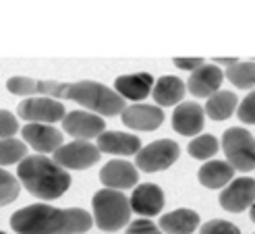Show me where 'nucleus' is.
<instances>
[{"instance_id":"obj_22","label":"nucleus","mask_w":255,"mask_h":234,"mask_svg":"<svg viewBox=\"0 0 255 234\" xmlns=\"http://www.w3.org/2000/svg\"><path fill=\"white\" fill-rule=\"evenodd\" d=\"M239 106V100L233 92H216L212 98H208V104H206V112L212 120L220 122V120H226Z\"/></svg>"},{"instance_id":"obj_12","label":"nucleus","mask_w":255,"mask_h":234,"mask_svg":"<svg viewBox=\"0 0 255 234\" xmlns=\"http://www.w3.org/2000/svg\"><path fill=\"white\" fill-rule=\"evenodd\" d=\"M21 135L25 143H29L40 153H54L62 145V133L52 124H25L21 128Z\"/></svg>"},{"instance_id":"obj_27","label":"nucleus","mask_w":255,"mask_h":234,"mask_svg":"<svg viewBox=\"0 0 255 234\" xmlns=\"http://www.w3.org/2000/svg\"><path fill=\"white\" fill-rule=\"evenodd\" d=\"M6 89L15 96H27V98L40 96L37 79H29V77H10L6 81Z\"/></svg>"},{"instance_id":"obj_28","label":"nucleus","mask_w":255,"mask_h":234,"mask_svg":"<svg viewBox=\"0 0 255 234\" xmlns=\"http://www.w3.org/2000/svg\"><path fill=\"white\" fill-rule=\"evenodd\" d=\"M201 234H241V230L226 220H210L201 226Z\"/></svg>"},{"instance_id":"obj_17","label":"nucleus","mask_w":255,"mask_h":234,"mask_svg":"<svg viewBox=\"0 0 255 234\" xmlns=\"http://www.w3.org/2000/svg\"><path fill=\"white\" fill-rule=\"evenodd\" d=\"M154 89V77L149 73H135V75H121L114 81V92L123 100L141 102Z\"/></svg>"},{"instance_id":"obj_15","label":"nucleus","mask_w":255,"mask_h":234,"mask_svg":"<svg viewBox=\"0 0 255 234\" xmlns=\"http://www.w3.org/2000/svg\"><path fill=\"white\" fill-rule=\"evenodd\" d=\"M222 79H224V73L216 64H203V67L191 73L187 81V89L195 98H212L216 92H220Z\"/></svg>"},{"instance_id":"obj_24","label":"nucleus","mask_w":255,"mask_h":234,"mask_svg":"<svg viewBox=\"0 0 255 234\" xmlns=\"http://www.w3.org/2000/svg\"><path fill=\"white\" fill-rule=\"evenodd\" d=\"M27 158V145L21 139H0V166H8V164H21Z\"/></svg>"},{"instance_id":"obj_35","label":"nucleus","mask_w":255,"mask_h":234,"mask_svg":"<svg viewBox=\"0 0 255 234\" xmlns=\"http://www.w3.org/2000/svg\"><path fill=\"white\" fill-rule=\"evenodd\" d=\"M0 234H6V232H2V230H0Z\"/></svg>"},{"instance_id":"obj_31","label":"nucleus","mask_w":255,"mask_h":234,"mask_svg":"<svg viewBox=\"0 0 255 234\" xmlns=\"http://www.w3.org/2000/svg\"><path fill=\"white\" fill-rule=\"evenodd\" d=\"M127 234H162V230L151 220H135L127 228Z\"/></svg>"},{"instance_id":"obj_14","label":"nucleus","mask_w":255,"mask_h":234,"mask_svg":"<svg viewBox=\"0 0 255 234\" xmlns=\"http://www.w3.org/2000/svg\"><path fill=\"white\" fill-rule=\"evenodd\" d=\"M131 212L143 216V218H154L162 212L164 207V193L158 185H139L133 189V195H131Z\"/></svg>"},{"instance_id":"obj_4","label":"nucleus","mask_w":255,"mask_h":234,"mask_svg":"<svg viewBox=\"0 0 255 234\" xmlns=\"http://www.w3.org/2000/svg\"><path fill=\"white\" fill-rule=\"evenodd\" d=\"M94 220L96 226L104 232H117L125 226H129L131 220V203L127 195L114 189H100L94 199Z\"/></svg>"},{"instance_id":"obj_32","label":"nucleus","mask_w":255,"mask_h":234,"mask_svg":"<svg viewBox=\"0 0 255 234\" xmlns=\"http://www.w3.org/2000/svg\"><path fill=\"white\" fill-rule=\"evenodd\" d=\"M174 64L183 71H197L206 62H203V58H174Z\"/></svg>"},{"instance_id":"obj_1","label":"nucleus","mask_w":255,"mask_h":234,"mask_svg":"<svg viewBox=\"0 0 255 234\" xmlns=\"http://www.w3.org/2000/svg\"><path fill=\"white\" fill-rule=\"evenodd\" d=\"M92 224L94 220L85 210H58L46 203L23 207L10 218V228L17 234H83Z\"/></svg>"},{"instance_id":"obj_34","label":"nucleus","mask_w":255,"mask_h":234,"mask_svg":"<svg viewBox=\"0 0 255 234\" xmlns=\"http://www.w3.org/2000/svg\"><path fill=\"white\" fill-rule=\"evenodd\" d=\"M249 216H251V220H253V224H255V203L249 207Z\"/></svg>"},{"instance_id":"obj_5","label":"nucleus","mask_w":255,"mask_h":234,"mask_svg":"<svg viewBox=\"0 0 255 234\" xmlns=\"http://www.w3.org/2000/svg\"><path fill=\"white\" fill-rule=\"evenodd\" d=\"M222 149L226 162L235 168V172L255 170V139L243 126H233L222 135Z\"/></svg>"},{"instance_id":"obj_6","label":"nucleus","mask_w":255,"mask_h":234,"mask_svg":"<svg viewBox=\"0 0 255 234\" xmlns=\"http://www.w3.org/2000/svg\"><path fill=\"white\" fill-rule=\"evenodd\" d=\"M178 153H181L178 143L170 139H160L139 149V153L135 155V168L143 172L166 170V168H170L178 160Z\"/></svg>"},{"instance_id":"obj_3","label":"nucleus","mask_w":255,"mask_h":234,"mask_svg":"<svg viewBox=\"0 0 255 234\" xmlns=\"http://www.w3.org/2000/svg\"><path fill=\"white\" fill-rule=\"evenodd\" d=\"M65 100H73L81 104L85 110L98 116H117L125 112V100L114 92V89L106 87L104 83L98 81H77L69 83Z\"/></svg>"},{"instance_id":"obj_21","label":"nucleus","mask_w":255,"mask_h":234,"mask_svg":"<svg viewBox=\"0 0 255 234\" xmlns=\"http://www.w3.org/2000/svg\"><path fill=\"white\" fill-rule=\"evenodd\" d=\"M199 226V214L193 210H174L164 214L160 220V230L166 234H191Z\"/></svg>"},{"instance_id":"obj_25","label":"nucleus","mask_w":255,"mask_h":234,"mask_svg":"<svg viewBox=\"0 0 255 234\" xmlns=\"http://www.w3.org/2000/svg\"><path fill=\"white\" fill-rule=\"evenodd\" d=\"M218 147H220V143L216 137L201 135V137H195L189 143L187 151H189L191 158H195V160H210L214 153H218Z\"/></svg>"},{"instance_id":"obj_30","label":"nucleus","mask_w":255,"mask_h":234,"mask_svg":"<svg viewBox=\"0 0 255 234\" xmlns=\"http://www.w3.org/2000/svg\"><path fill=\"white\" fill-rule=\"evenodd\" d=\"M19 131V120L8 110H0V139H10Z\"/></svg>"},{"instance_id":"obj_18","label":"nucleus","mask_w":255,"mask_h":234,"mask_svg":"<svg viewBox=\"0 0 255 234\" xmlns=\"http://www.w3.org/2000/svg\"><path fill=\"white\" fill-rule=\"evenodd\" d=\"M98 149L112 155H137L141 149V141L123 131H104L98 137Z\"/></svg>"},{"instance_id":"obj_7","label":"nucleus","mask_w":255,"mask_h":234,"mask_svg":"<svg viewBox=\"0 0 255 234\" xmlns=\"http://www.w3.org/2000/svg\"><path fill=\"white\" fill-rule=\"evenodd\" d=\"M19 118L27 120V124H52V122H62V118L67 116L65 112V104L52 100V98H44V96H35L23 100L17 106Z\"/></svg>"},{"instance_id":"obj_11","label":"nucleus","mask_w":255,"mask_h":234,"mask_svg":"<svg viewBox=\"0 0 255 234\" xmlns=\"http://www.w3.org/2000/svg\"><path fill=\"white\" fill-rule=\"evenodd\" d=\"M100 180H102V185H104L106 189H114V191L129 189V187H135L137 185L139 170H137V168L131 162L110 160L100 170Z\"/></svg>"},{"instance_id":"obj_9","label":"nucleus","mask_w":255,"mask_h":234,"mask_svg":"<svg viewBox=\"0 0 255 234\" xmlns=\"http://www.w3.org/2000/svg\"><path fill=\"white\" fill-rule=\"evenodd\" d=\"M255 203V178L241 176L228 183L220 193V205L226 212L241 214Z\"/></svg>"},{"instance_id":"obj_33","label":"nucleus","mask_w":255,"mask_h":234,"mask_svg":"<svg viewBox=\"0 0 255 234\" xmlns=\"http://www.w3.org/2000/svg\"><path fill=\"white\" fill-rule=\"evenodd\" d=\"M239 60L235 58H218V60H214V64H226V67H233V64H237Z\"/></svg>"},{"instance_id":"obj_13","label":"nucleus","mask_w":255,"mask_h":234,"mask_svg":"<svg viewBox=\"0 0 255 234\" xmlns=\"http://www.w3.org/2000/svg\"><path fill=\"white\" fill-rule=\"evenodd\" d=\"M123 124L133 128V131H156L164 120V112L160 106H149V104H135V106L125 108Z\"/></svg>"},{"instance_id":"obj_8","label":"nucleus","mask_w":255,"mask_h":234,"mask_svg":"<svg viewBox=\"0 0 255 234\" xmlns=\"http://www.w3.org/2000/svg\"><path fill=\"white\" fill-rule=\"evenodd\" d=\"M100 149L92 141H71L54 151V162L69 170H87L100 160Z\"/></svg>"},{"instance_id":"obj_19","label":"nucleus","mask_w":255,"mask_h":234,"mask_svg":"<svg viewBox=\"0 0 255 234\" xmlns=\"http://www.w3.org/2000/svg\"><path fill=\"white\" fill-rule=\"evenodd\" d=\"M233 176H235V168L228 164V162H222V160L206 162V164L199 168V172H197L199 183L206 187V189L226 187L233 180Z\"/></svg>"},{"instance_id":"obj_23","label":"nucleus","mask_w":255,"mask_h":234,"mask_svg":"<svg viewBox=\"0 0 255 234\" xmlns=\"http://www.w3.org/2000/svg\"><path fill=\"white\" fill-rule=\"evenodd\" d=\"M226 77L235 87L253 89L255 87V62H237L226 69Z\"/></svg>"},{"instance_id":"obj_2","label":"nucleus","mask_w":255,"mask_h":234,"mask_svg":"<svg viewBox=\"0 0 255 234\" xmlns=\"http://www.w3.org/2000/svg\"><path fill=\"white\" fill-rule=\"evenodd\" d=\"M17 178L33 197L44 201L62 197L71 187V174L42 153L27 155L17 168Z\"/></svg>"},{"instance_id":"obj_16","label":"nucleus","mask_w":255,"mask_h":234,"mask_svg":"<svg viewBox=\"0 0 255 234\" xmlns=\"http://www.w3.org/2000/svg\"><path fill=\"white\" fill-rule=\"evenodd\" d=\"M203 108L195 102H185L178 104L172 112V128L178 135L185 137H193L203 128Z\"/></svg>"},{"instance_id":"obj_10","label":"nucleus","mask_w":255,"mask_h":234,"mask_svg":"<svg viewBox=\"0 0 255 234\" xmlns=\"http://www.w3.org/2000/svg\"><path fill=\"white\" fill-rule=\"evenodd\" d=\"M62 128H65V133L75 137V141H89L104 133L106 120H102V116L98 114L75 110L62 118Z\"/></svg>"},{"instance_id":"obj_29","label":"nucleus","mask_w":255,"mask_h":234,"mask_svg":"<svg viewBox=\"0 0 255 234\" xmlns=\"http://www.w3.org/2000/svg\"><path fill=\"white\" fill-rule=\"evenodd\" d=\"M237 116H239V120H243L245 124H255V89L239 104Z\"/></svg>"},{"instance_id":"obj_20","label":"nucleus","mask_w":255,"mask_h":234,"mask_svg":"<svg viewBox=\"0 0 255 234\" xmlns=\"http://www.w3.org/2000/svg\"><path fill=\"white\" fill-rule=\"evenodd\" d=\"M187 94V85L178 79V77L166 75L160 77V79L154 83V89H151V96H154V102L162 106H174L178 104Z\"/></svg>"},{"instance_id":"obj_26","label":"nucleus","mask_w":255,"mask_h":234,"mask_svg":"<svg viewBox=\"0 0 255 234\" xmlns=\"http://www.w3.org/2000/svg\"><path fill=\"white\" fill-rule=\"evenodd\" d=\"M19 191H21L19 178H15L10 172L0 168V207L15 201L19 197Z\"/></svg>"}]
</instances>
